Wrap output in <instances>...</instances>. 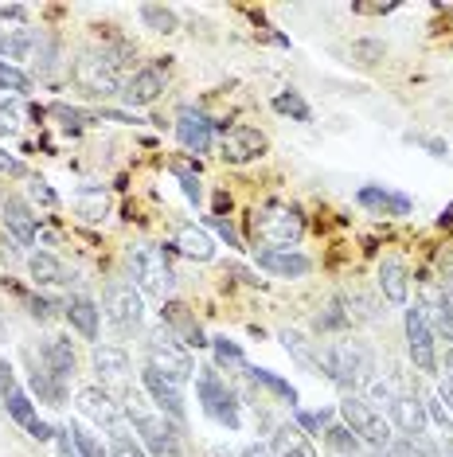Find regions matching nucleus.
Returning a JSON list of instances; mask_svg holds the SVG:
<instances>
[{
  "instance_id": "nucleus-1",
  "label": "nucleus",
  "mask_w": 453,
  "mask_h": 457,
  "mask_svg": "<svg viewBox=\"0 0 453 457\" xmlns=\"http://www.w3.org/2000/svg\"><path fill=\"white\" fill-rule=\"evenodd\" d=\"M321 376L344 395H356L359 387H367L375 379V352L352 337L328 340L321 348Z\"/></svg>"
},
{
  "instance_id": "nucleus-2",
  "label": "nucleus",
  "mask_w": 453,
  "mask_h": 457,
  "mask_svg": "<svg viewBox=\"0 0 453 457\" xmlns=\"http://www.w3.org/2000/svg\"><path fill=\"white\" fill-rule=\"evenodd\" d=\"M172 243H141L129 246L126 266H129V282L141 289V297H157L172 301L177 294V270H172Z\"/></svg>"
},
{
  "instance_id": "nucleus-3",
  "label": "nucleus",
  "mask_w": 453,
  "mask_h": 457,
  "mask_svg": "<svg viewBox=\"0 0 453 457\" xmlns=\"http://www.w3.org/2000/svg\"><path fill=\"white\" fill-rule=\"evenodd\" d=\"M195 399H200L203 414L223 426V430H243V407H239V395L226 387V379L215 371V363L208 368H195Z\"/></svg>"
},
{
  "instance_id": "nucleus-4",
  "label": "nucleus",
  "mask_w": 453,
  "mask_h": 457,
  "mask_svg": "<svg viewBox=\"0 0 453 457\" xmlns=\"http://www.w3.org/2000/svg\"><path fill=\"white\" fill-rule=\"evenodd\" d=\"M254 235H259L266 246H274V251H297V243H301V235H305L301 207L277 204V200L254 207Z\"/></svg>"
},
{
  "instance_id": "nucleus-5",
  "label": "nucleus",
  "mask_w": 453,
  "mask_h": 457,
  "mask_svg": "<svg viewBox=\"0 0 453 457\" xmlns=\"http://www.w3.org/2000/svg\"><path fill=\"white\" fill-rule=\"evenodd\" d=\"M336 414H340V422H344L348 430H352L372 453H383L387 445L395 442V430H391L387 414L375 411L372 403L364 399V395H344V399L336 403Z\"/></svg>"
},
{
  "instance_id": "nucleus-6",
  "label": "nucleus",
  "mask_w": 453,
  "mask_h": 457,
  "mask_svg": "<svg viewBox=\"0 0 453 457\" xmlns=\"http://www.w3.org/2000/svg\"><path fill=\"white\" fill-rule=\"evenodd\" d=\"M102 313H106L118 337H141V328H145V297L129 278H110L106 294H102Z\"/></svg>"
},
{
  "instance_id": "nucleus-7",
  "label": "nucleus",
  "mask_w": 453,
  "mask_h": 457,
  "mask_svg": "<svg viewBox=\"0 0 453 457\" xmlns=\"http://www.w3.org/2000/svg\"><path fill=\"white\" fill-rule=\"evenodd\" d=\"M145 363L149 368H157V371H164L172 383H188V379H195V360H192V348L188 345H180L177 337H172L169 328H152L149 337H145Z\"/></svg>"
},
{
  "instance_id": "nucleus-8",
  "label": "nucleus",
  "mask_w": 453,
  "mask_h": 457,
  "mask_svg": "<svg viewBox=\"0 0 453 457\" xmlns=\"http://www.w3.org/2000/svg\"><path fill=\"white\" fill-rule=\"evenodd\" d=\"M403 337H407V356L415 363L418 376H430V379L441 376L438 371V337H434V328H430V317L418 301L403 309Z\"/></svg>"
},
{
  "instance_id": "nucleus-9",
  "label": "nucleus",
  "mask_w": 453,
  "mask_h": 457,
  "mask_svg": "<svg viewBox=\"0 0 453 457\" xmlns=\"http://www.w3.org/2000/svg\"><path fill=\"white\" fill-rule=\"evenodd\" d=\"M70 82H75L86 98H121V87H126L121 71H113L102 51H82V55H75Z\"/></svg>"
},
{
  "instance_id": "nucleus-10",
  "label": "nucleus",
  "mask_w": 453,
  "mask_h": 457,
  "mask_svg": "<svg viewBox=\"0 0 453 457\" xmlns=\"http://www.w3.org/2000/svg\"><path fill=\"white\" fill-rule=\"evenodd\" d=\"M133 422V434H137V442L145 445L149 457H184V430L177 422H169L164 414L149 411V414H137Z\"/></svg>"
},
{
  "instance_id": "nucleus-11",
  "label": "nucleus",
  "mask_w": 453,
  "mask_h": 457,
  "mask_svg": "<svg viewBox=\"0 0 453 457\" xmlns=\"http://www.w3.org/2000/svg\"><path fill=\"white\" fill-rule=\"evenodd\" d=\"M141 391L152 399L157 414H164L169 422H177L180 430L188 426V407H184V387L180 383H172L164 371H157V368H149L145 363V371H141Z\"/></svg>"
},
{
  "instance_id": "nucleus-12",
  "label": "nucleus",
  "mask_w": 453,
  "mask_h": 457,
  "mask_svg": "<svg viewBox=\"0 0 453 457\" xmlns=\"http://www.w3.org/2000/svg\"><path fill=\"white\" fill-rule=\"evenodd\" d=\"M75 407H78L82 419L102 426L106 434H113V430H121V426H126V411H121V403L113 399L106 387H98V383H86V387H78Z\"/></svg>"
},
{
  "instance_id": "nucleus-13",
  "label": "nucleus",
  "mask_w": 453,
  "mask_h": 457,
  "mask_svg": "<svg viewBox=\"0 0 453 457\" xmlns=\"http://www.w3.org/2000/svg\"><path fill=\"white\" fill-rule=\"evenodd\" d=\"M266 149H270V137L259 126H231L219 137V157L226 164H254L266 157Z\"/></svg>"
},
{
  "instance_id": "nucleus-14",
  "label": "nucleus",
  "mask_w": 453,
  "mask_h": 457,
  "mask_svg": "<svg viewBox=\"0 0 453 457\" xmlns=\"http://www.w3.org/2000/svg\"><path fill=\"white\" fill-rule=\"evenodd\" d=\"M172 129H177V141L188 153H195V157H203V153L215 149V118H208L203 110L180 106L177 110V121H172Z\"/></svg>"
},
{
  "instance_id": "nucleus-15",
  "label": "nucleus",
  "mask_w": 453,
  "mask_h": 457,
  "mask_svg": "<svg viewBox=\"0 0 453 457\" xmlns=\"http://www.w3.org/2000/svg\"><path fill=\"white\" fill-rule=\"evenodd\" d=\"M387 422H391V430H399V438H422L426 434V407H422V391H418V383L410 391H399L395 395V403L387 407Z\"/></svg>"
},
{
  "instance_id": "nucleus-16",
  "label": "nucleus",
  "mask_w": 453,
  "mask_h": 457,
  "mask_svg": "<svg viewBox=\"0 0 453 457\" xmlns=\"http://www.w3.org/2000/svg\"><path fill=\"white\" fill-rule=\"evenodd\" d=\"M0 220H4V231L8 238L24 251V246H36V238H39V215H36V207L24 200V195H4L0 200Z\"/></svg>"
},
{
  "instance_id": "nucleus-17",
  "label": "nucleus",
  "mask_w": 453,
  "mask_h": 457,
  "mask_svg": "<svg viewBox=\"0 0 453 457\" xmlns=\"http://www.w3.org/2000/svg\"><path fill=\"white\" fill-rule=\"evenodd\" d=\"M254 266L270 278H290V282H301V278L313 274V258L301 251H274V246H259L254 251Z\"/></svg>"
},
{
  "instance_id": "nucleus-18",
  "label": "nucleus",
  "mask_w": 453,
  "mask_h": 457,
  "mask_svg": "<svg viewBox=\"0 0 453 457\" xmlns=\"http://www.w3.org/2000/svg\"><path fill=\"white\" fill-rule=\"evenodd\" d=\"M161 325L172 332V337L180 340V345H188V348H211V337L200 328V320H195L188 313V305L184 301H164V309H161Z\"/></svg>"
},
{
  "instance_id": "nucleus-19",
  "label": "nucleus",
  "mask_w": 453,
  "mask_h": 457,
  "mask_svg": "<svg viewBox=\"0 0 453 457\" xmlns=\"http://www.w3.org/2000/svg\"><path fill=\"white\" fill-rule=\"evenodd\" d=\"M164 95V71L161 67H137L133 75H126V87H121V102L129 110H145Z\"/></svg>"
},
{
  "instance_id": "nucleus-20",
  "label": "nucleus",
  "mask_w": 453,
  "mask_h": 457,
  "mask_svg": "<svg viewBox=\"0 0 453 457\" xmlns=\"http://www.w3.org/2000/svg\"><path fill=\"white\" fill-rule=\"evenodd\" d=\"M28 278H32L36 289H67L75 282V270L51 251H32L28 254Z\"/></svg>"
},
{
  "instance_id": "nucleus-21",
  "label": "nucleus",
  "mask_w": 453,
  "mask_h": 457,
  "mask_svg": "<svg viewBox=\"0 0 453 457\" xmlns=\"http://www.w3.org/2000/svg\"><path fill=\"white\" fill-rule=\"evenodd\" d=\"M375 286H379V294H383L387 305H395V309H407L410 305V270H407L403 258L387 254L383 262H379Z\"/></svg>"
},
{
  "instance_id": "nucleus-22",
  "label": "nucleus",
  "mask_w": 453,
  "mask_h": 457,
  "mask_svg": "<svg viewBox=\"0 0 453 457\" xmlns=\"http://www.w3.org/2000/svg\"><path fill=\"white\" fill-rule=\"evenodd\" d=\"M39 363L44 371H51L55 379L70 383L78 376V352L70 345V337H44L39 340Z\"/></svg>"
},
{
  "instance_id": "nucleus-23",
  "label": "nucleus",
  "mask_w": 453,
  "mask_h": 457,
  "mask_svg": "<svg viewBox=\"0 0 453 457\" xmlns=\"http://www.w3.org/2000/svg\"><path fill=\"white\" fill-rule=\"evenodd\" d=\"M63 320L70 328L78 332L82 340H90V345H98V328H102V309L98 301L90 294H70L63 301Z\"/></svg>"
},
{
  "instance_id": "nucleus-24",
  "label": "nucleus",
  "mask_w": 453,
  "mask_h": 457,
  "mask_svg": "<svg viewBox=\"0 0 453 457\" xmlns=\"http://www.w3.org/2000/svg\"><path fill=\"white\" fill-rule=\"evenodd\" d=\"M356 204L364 207V212H372V215H391V220H403V215L415 212L410 195L391 192V188H383V184H364V188L356 192Z\"/></svg>"
},
{
  "instance_id": "nucleus-25",
  "label": "nucleus",
  "mask_w": 453,
  "mask_h": 457,
  "mask_svg": "<svg viewBox=\"0 0 453 457\" xmlns=\"http://www.w3.org/2000/svg\"><path fill=\"white\" fill-rule=\"evenodd\" d=\"M266 445H270L274 457H321V453L313 450V442H309L293 422H274L270 442H266Z\"/></svg>"
},
{
  "instance_id": "nucleus-26",
  "label": "nucleus",
  "mask_w": 453,
  "mask_h": 457,
  "mask_svg": "<svg viewBox=\"0 0 453 457\" xmlns=\"http://www.w3.org/2000/svg\"><path fill=\"white\" fill-rule=\"evenodd\" d=\"M172 251L184 254V258H192V262H211V258H215V238L203 231V227L184 223L177 231V238H172Z\"/></svg>"
},
{
  "instance_id": "nucleus-27",
  "label": "nucleus",
  "mask_w": 453,
  "mask_h": 457,
  "mask_svg": "<svg viewBox=\"0 0 453 457\" xmlns=\"http://www.w3.org/2000/svg\"><path fill=\"white\" fill-rule=\"evenodd\" d=\"M90 363H95L102 383H113V379L129 376V352L121 345H95L90 348Z\"/></svg>"
},
{
  "instance_id": "nucleus-28",
  "label": "nucleus",
  "mask_w": 453,
  "mask_h": 457,
  "mask_svg": "<svg viewBox=\"0 0 453 457\" xmlns=\"http://www.w3.org/2000/svg\"><path fill=\"white\" fill-rule=\"evenodd\" d=\"M277 340H282V348L297 360V368L309 371V376H321V352L313 348V340H309L305 332H297V328H282V332H277Z\"/></svg>"
},
{
  "instance_id": "nucleus-29",
  "label": "nucleus",
  "mask_w": 453,
  "mask_h": 457,
  "mask_svg": "<svg viewBox=\"0 0 453 457\" xmlns=\"http://www.w3.org/2000/svg\"><path fill=\"white\" fill-rule=\"evenodd\" d=\"M418 305L426 309L434 337H441L446 345H453V294H446V289H434V294H430L426 301H418Z\"/></svg>"
},
{
  "instance_id": "nucleus-30",
  "label": "nucleus",
  "mask_w": 453,
  "mask_h": 457,
  "mask_svg": "<svg viewBox=\"0 0 453 457\" xmlns=\"http://www.w3.org/2000/svg\"><path fill=\"white\" fill-rule=\"evenodd\" d=\"M28 383H32V399L51 403V407H67L70 383H63V379L51 376V371H44V363H36V368L28 371Z\"/></svg>"
},
{
  "instance_id": "nucleus-31",
  "label": "nucleus",
  "mask_w": 453,
  "mask_h": 457,
  "mask_svg": "<svg viewBox=\"0 0 453 457\" xmlns=\"http://www.w3.org/2000/svg\"><path fill=\"white\" fill-rule=\"evenodd\" d=\"M36 51V32L28 24H16V28H0V59L20 67V59H28Z\"/></svg>"
},
{
  "instance_id": "nucleus-32",
  "label": "nucleus",
  "mask_w": 453,
  "mask_h": 457,
  "mask_svg": "<svg viewBox=\"0 0 453 457\" xmlns=\"http://www.w3.org/2000/svg\"><path fill=\"white\" fill-rule=\"evenodd\" d=\"M246 379L254 383V387H266L274 395V399H282V403H290V411H297V387L290 379H282L277 371H270V368H259V363H246Z\"/></svg>"
},
{
  "instance_id": "nucleus-33",
  "label": "nucleus",
  "mask_w": 453,
  "mask_h": 457,
  "mask_svg": "<svg viewBox=\"0 0 453 457\" xmlns=\"http://www.w3.org/2000/svg\"><path fill=\"white\" fill-rule=\"evenodd\" d=\"M36 79H51L59 67H63V44L59 36H36Z\"/></svg>"
},
{
  "instance_id": "nucleus-34",
  "label": "nucleus",
  "mask_w": 453,
  "mask_h": 457,
  "mask_svg": "<svg viewBox=\"0 0 453 457\" xmlns=\"http://www.w3.org/2000/svg\"><path fill=\"white\" fill-rule=\"evenodd\" d=\"M141 24L157 36L180 32V16H177V8H169V4H141Z\"/></svg>"
},
{
  "instance_id": "nucleus-35",
  "label": "nucleus",
  "mask_w": 453,
  "mask_h": 457,
  "mask_svg": "<svg viewBox=\"0 0 453 457\" xmlns=\"http://www.w3.org/2000/svg\"><path fill=\"white\" fill-rule=\"evenodd\" d=\"M313 328L321 332V337H333V332H348V328H352V317H348V309H344V301H340V294L328 301L321 313H317Z\"/></svg>"
},
{
  "instance_id": "nucleus-36",
  "label": "nucleus",
  "mask_w": 453,
  "mask_h": 457,
  "mask_svg": "<svg viewBox=\"0 0 453 457\" xmlns=\"http://www.w3.org/2000/svg\"><path fill=\"white\" fill-rule=\"evenodd\" d=\"M340 301H344V309H348V317H352V325H359V320H379V317H383L379 301L367 297L364 289H348V294H340Z\"/></svg>"
},
{
  "instance_id": "nucleus-37",
  "label": "nucleus",
  "mask_w": 453,
  "mask_h": 457,
  "mask_svg": "<svg viewBox=\"0 0 453 457\" xmlns=\"http://www.w3.org/2000/svg\"><path fill=\"white\" fill-rule=\"evenodd\" d=\"M0 411H4L8 419L16 422V426H24V430H28V426H32V422L39 419V414H36V399H32V391H24V387H16L12 395H8V399H4V407H0Z\"/></svg>"
},
{
  "instance_id": "nucleus-38",
  "label": "nucleus",
  "mask_w": 453,
  "mask_h": 457,
  "mask_svg": "<svg viewBox=\"0 0 453 457\" xmlns=\"http://www.w3.org/2000/svg\"><path fill=\"white\" fill-rule=\"evenodd\" d=\"M325 442H328V450H333L336 457H364V442H359L344 422H333V426H328V430H325Z\"/></svg>"
},
{
  "instance_id": "nucleus-39",
  "label": "nucleus",
  "mask_w": 453,
  "mask_h": 457,
  "mask_svg": "<svg viewBox=\"0 0 453 457\" xmlns=\"http://www.w3.org/2000/svg\"><path fill=\"white\" fill-rule=\"evenodd\" d=\"M211 356H215V371H243L246 368V352L226 337H211Z\"/></svg>"
},
{
  "instance_id": "nucleus-40",
  "label": "nucleus",
  "mask_w": 453,
  "mask_h": 457,
  "mask_svg": "<svg viewBox=\"0 0 453 457\" xmlns=\"http://www.w3.org/2000/svg\"><path fill=\"white\" fill-rule=\"evenodd\" d=\"M32 87H36V79L28 75L24 67L0 59V90H8V95H16V98H28V95H32Z\"/></svg>"
},
{
  "instance_id": "nucleus-41",
  "label": "nucleus",
  "mask_w": 453,
  "mask_h": 457,
  "mask_svg": "<svg viewBox=\"0 0 453 457\" xmlns=\"http://www.w3.org/2000/svg\"><path fill=\"white\" fill-rule=\"evenodd\" d=\"M67 430H70V442H75V450L78 457H110V445L98 438L95 430H86L78 419L75 422H67Z\"/></svg>"
},
{
  "instance_id": "nucleus-42",
  "label": "nucleus",
  "mask_w": 453,
  "mask_h": 457,
  "mask_svg": "<svg viewBox=\"0 0 453 457\" xmlns=\"http://www.w3.org/2000/svg\"><path fill=\"white\" fill-rule=\"evenodd\" d=\"M399 391H403V387H399V379H395V376H383V379L375 376V379L364 387V399L372 403L375 411H387L391 403H395V395H399Z\"/></svg>"
},
{
  "instance_id": "nucleus-43",
  "label": "nucleus",
  "mask_w": 453,
  "mask_h": 457,
  "mask_svg": "<svg viewBox=\"0 0 453 457\" xmlns=\"http://www.w3.org/2000/svg\"><path fill=\"white\" fill-rule=\"evenodd\" d=\"M274 110L285 113V118H293V121H301V126H309V121H313V110H309V102L297 95V90H282V95L274 98Z\"/></svg>"
},
{
  "instance_id": "nucleus-44",
  "label": "nucleus",
  "mask_w": 453,
  "mask_h": 457,
  "mask_svg": "<svg viewBox=\"0 0 453 457\" xmlns=\"http://www.w3.org/2000/svg\"><path fill=\"white\" fill-rule=\"evenodd\" d=\"M24 305H28V317L39 320V325H51L55 317H63V301H51L47 294H28Z\"/></svg>"
},
{
  "instance_id": "nucleus-45",
  "label": "nucleus",
  "mask_w": 453,
  "mask_h": 457,
  "mask_svg": "<svg viewBox=\"0 0 453 457\" xmlns=\"http://www.w3.org/2000/svg\"><path fill=\"white\" fill-rule=\"evenodd\" d=\"M422 407H426L430 426H438V430L449 438V434H453V419H449V407L438 399V391H426V395H422Z\"/></svg>"
},
{
  "instance_id": "nucleus-46",
  "label": "nucleus",
  "mask_w": 453,
  "mask_h": 457,
  "mask_svg": "<svg viewBox=\"0 0 453 457\" xmlns=\"http://www.w3.org/2000/svg\"><path fill=\"white\" fill-rule=\"evenodd\" d=\"M172 176H177V180H180V192L188 195V204L200 207V204H203V180H200V172H192L188 164L172 161Z\"/></svg>"
},
{
  "instance_id": "nucleus-47",
  "label": "nucleus",
  "mask_w": 453,
  "mask_h": 457,
  "mask_svg": "<svg viewBox=\"0 0 453 457\" xmlns=\"http://www.w3.org/2000/svg\"><path fill=\"white\" fill-rule=\"evenodd\" d=\"M28 200H32V207H44V212H55V207H59V192L51 188V184L44 180V176H28Z\"/></svg>"
},
{
  "instance_id": "nucleus-48",
  "label": "nucleus",
  "mask_w": 453,
  "mask_h": 457,
  "mask_svg": "<svg viewBox=\"0 0 453 457\" xmlns=\"http://www.w3.org/2000/svg\"><path fill=\"white\" fill-rule=\"evenodd\" d=\"M110 457H149V453H145V445H141V442L126 430V426H121V430L110 434Z\"/></svg>"
},
{
  "instance_id": "nucleus-49",
  "label": "nucleus",
  "mask_w": 453,
  "mask_h": 457,
  "mask_svg": "<svg viewBox=\"0 0 453 457\" xmlns=\"http://www.w3.org/2000/svg\"><path fill=\"white\" fill-rule=\"evenodd\" d=\"M208 227H211V231H215V235H219V238H223V243H226V246H231V251H239V254L246 251L243 235H239V231H235V223H231V220H223V215H208Z\"/></svg>"
},
{
  "instance_id": "nucleus-50",
  "label": "nucleus",
  "mask_w": 453,
  "mask_h": 457,
  "mask_svg": "<svg viewBox=\"0 0 453 457\" xmlns=\"http://www.w3.org/2000/svg\"><path fill=\"white\" fill-rule=\"evenodd\" d=\"M352 55H356V63H364V67H372L383 59V44H375V39H356L352 44Z\"/></svg>"
},
{
  "instance_id": "nucleus-51",
  "label": "nucleus",
  "mask_w": 453,
  "mask_h": 457,
  "mask_svg": "<svg viewBox=\"0 0 453 457\" xmlns=\"http://www.w3.org/2000/svg\"><path fill=\"white\" fill-rule=\"evenodd\" d=\"M20 387V383H16V368H12V363H8L4 356H0V407H4V399H8V395H12Z\"/></svg>"
},
{
  "instance_id": "nucleus-52",
  "label": "nucleus",
  "mask_w": 453,
  "mask_h": 457,
  "mask_svg": "<svg viewBox=\"0 0 453 457\" xmlns=\"http://www.w3.org/2000/svg\"><path fill=\"white\" fill-rule=\"evenodd\" d=\"M0 176H12V180H20V176H28V164L12 157L8 149H0Z\"/></svg>"
},
{
  "instance_id": "nucleus-53",
  "label": "nucleus",
  "mask_w": 453,
  "mask_h": 457,
  "mask_svg": "<svg viewBox=\"0 0 453 457\" xmlns=\"http://www.w3.org/2000/svg\"><path fill=\"white\" fill-rule=\"evenodd\" d=\"M16 121H20V106L4 98V102H0V133H12Z\"/></svg>"
},
{
  "instance_id": "nucleus-54",
  "label": "nucleus",
  "mask_w": 453,
  "mask_h": 457,
  "mask_svg": "<svg viewBox=\"0 0 453 457\" xmlns=\"http://www.w3.org/2000/svg\"><path fill=\"white\" fill-rule=\"evenodd\" d=\"M55 430H59V426H51V422H44V419H36L32 426H28V438H32V442H55Z\"/></svg>"
},
{
  "instance_id": "nucleus-55",
  "label": "nucleus",
  "mask_w": 453,
  "mask_h": 457,
  "mask_svg": "<svg viewBox=\"0 0 453 457\" xmlns=\"http://www.w3.org/2000/svg\"><path fill=\"white\" fill-rule=\"evenodd\" d=\"M55 453H59V457H78V450H75V442H70V430H67V426H59V430H55Z\"/></svg>"
},
{
  "instance_id": "nucleus-56",
  "label": "nucleus",
  "mask_w": 453,
  "mask_h": 457,
  "mask_svg": "<svg viewBox=\"0 0 453 457\" xmlns=\"http://www.w3.org/2000/svg\"><path fill=\"white\" fill-rule=\"evenodd\" d=\"M359 16H387V12H395V0H387V4H352Z\"/></svg>"
},
{
  "instance_id": "nucleus-57",
  "label": "nucleus",
  "mask_w": 453,
  "mask_h": 457,
  "mask_svg": "<svg viewBox=\"0 0 453 457\" xmlns=\"http://www.w3.org/2000/svg\"><path fill=\"white\" fill-rule=\"evenodd\" d=\"M0 20H16V24H24L28 4H0Z\"/></svg>"
},
{
  "instance_id": "nucleus-58",
  "label": "nucleus",
  "mask_w": 453,
  "mask_h": 457,
  "mask_svg": "<svg viewBox=\"0 0 453 457\" xmlns=\"http://www.w3.org/2000/svg\"><path fill=\"white\" fill-rule=\"evenodd\" d=\"M239 457H274V453H270V445L266 442H251V445H243L239 450Z\"/></svg>"
},
{
  "instance_id": "nucleus-59",
  "label": "nucleus",
  "mask_w": 453,
  "mask_h": 457,
  "mask_svg": "<svg viewBox=\"0 0 453 457\" xmlns=\"http://www.w3.org/2000/svg\"><path fill=\"white\" fill-rule=\"evenodd\" d=\"M418 145H426L430 157H446V141H434V137H415Z\"/></svg>"
},
{
  "instance_id": "nucleus-60",
  "label": "nucleus",
  "mask_w": 453,
  "mask_h": 457,
  "mask_svg": "<svg viewBox=\"0 0 453 457\" xmlns=\"http://www.w3.org/2000/svg\"><path fill=\"white\" fill-rule=\"evenodd\" d=\"M438 399L449 403V411H453V376H446V379L438 383Z\"/></svg>"
},
{
  "instance_id": "nucleus-61",
  "label": "nucleus",
  "mask_w": 453,
  "mask_h": 457,
  "mask_svg": "<svg viewBox=\"0 0 453 457\" xmlns=\"http://www.w3.org/2000/svg\"><path fill=\"white\" fill-rule=\"evenodd\" d=\"M438 371L453 376V345H446V356H438Z\"/></svg>"
},
{
  "instance_id": "nucleus-62",
  "label": "nucleus",
  "mask_w": 453,
  "mask_h": 457,
  "mask_svg": "<svg viewBox=\"0 0 453 457\" xmlns=\"http://www.w3.org/2000/svg\"><path fill=\"white\" fill-rule=\"evenodd\" d=\"M208 457H239V453L226 450V445H215V450H208Z\"/></svg>"
}]
</instances>
